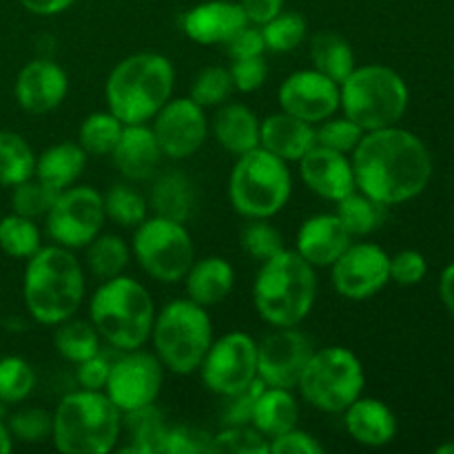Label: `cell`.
<instances>
[{
	"mask_svg": "<svg viewBox=\"0 0 454 454\" xmlns=\"http://www.w3.org/2000/svg\"><path fill=\"white\" fill-rule=\"evenodd\" d=\"M350 162L357 189L386 207L411 202L433 177L428 146L397 124L364 133Z\"/></svg>",
	"mask_w": 454,
	"mask_h": 454,
	"instance_id": "cell-1",
	"label": "cell"
},
{
	"mask_svg": "<svg viewBox=\"0 0 454 454\" xmlns=\"http://www.w3.org/2000/svg\"><path fill=\"white\" fill-rule=\"evenodd\" d=\"M84 270L71 248L49 244L27 260L22 300L31 317L43 326H58L80 310L84 301Z\"/></svg>",
	"mask_w": 454,
	"mask_h": 454,
	"instance_id": "cell-2",
	"label": "cell"
},
{
	"mask_svg": "<svg viewBox=\"0 0 454 454\" xmlns=\"http://www.w3.org/2000/svg\"><path fill=\"white\" fill-rule=\"evenodd\" d=\"M176 69L167 56L140 51L111 69L105 84L106 109L122 124H146L173 98Z\"/></svg>",
	"mask_w": 454,
	"mask_h": 454,
	"instance_id": "cell-3",
	"label": "cell"
},
{
	"mask_svg": "<svg viewBox=\"0 0 454 454\" xmlns=\"http://www.w3.org/2000/svg\"><path fill=\"white\" fill-rule=\"evenodd\" d=\"M317 297V278L297 251H279L262 262L253 282V306L273 328L300 326L310 315Z\"/></svg>",
	"mask_w": 454,
	"mask_h": 454,
	"instance_id": "cell-4",
	"label": "cell"
},
{
	"mask_svg": "<svg viewBox=\"0 0 454 454\" xmlns=\"http://www.w3.org/2000/svg\"><path fill=\"white\" fill-rule=\"evenodd\" d=\"M89 322L111 348L127 353L151 340L155 304L146 286L129 275L102 279L89 301Z\"/></svg>",
	"mask_w": 454,
	"mask_h": 454,
	"instance_id": "cell-5",
	"label": "cell"
},
{
	"mask_svg": "<svg viewBox=\"0 0 454 454\" xmlns=\"http://www.w3.org/2000/svg\"><path fill=\"white\" fill-rule=\"evenodd\" d=\"M51 442L65 454H106L118 446L122 412L105 390L69 393L53 412Z\"/></svg>",
	"mask_w": 454,
	"mask_h": 454,
	"instance_id": "cell-6",
	"label": "cell"
},
{
	"mask_svg": "<svg viewBox=\"0 0 454 454\" xmlns=\"http://www.w3.org/2000/svg\"><path fill=\"white\" fill-rule=\"evenodd\" d=\"M408 84L386 65L355 67L340 82V109L364 131L395 127L408 109Z\"/></svg>",
	"mask_w": 454,
	"mask_h": 454,
	"instance_id": "cell-7",
	"label": "cell"
},
{
	"mask_svg": "<svg viewBox=\"0 0 454 454\" xmlns=\"http://www.w3.org/2000/svg\"><path fill=\"white\" fill-rule=\"evenodd\" d=\"M293 176L288 162L255 146L238 155L229 177V200L235 213L247 220H270L288 204Z\"/></svg>",
	"mask_w": 454,
	"mask_h": 454,
	"instance_id": "cell-8",
	"label": "cell"
},
{
	"mask_svg": "<svg viewBox=\"0 0 454 454\" xmlns=\"http://www.w3.org/2000/svg\"><path fill=\"white\" fill-rule=\"evenodd\" d=\"M155 357L173 375L200 371L204 355L213 344V322L207 309L195 301L173 300L155 313L151 331Z\"/></svg>",
	"mask_w": 454,
	"mask_h": 454,
	"instance_id": "cell-9",
	"label": "cell"
},
{
	"mask_svg": "<svg viewBox=\"0 0 454 454\" xmlns=\"http://www.w3.org/2000/svg\"><path fill=\"white\" fill-rule=\"evenodd\" d=\"M366 372L357 355L344 346L313 350L300 377L301 399L328 415H341L364 395Z\"/></svg>",
	"mask_w": 454,
	"mask_h": 454,
	"instance_id": "cell-10",
	"label": "cell"
},
{
	"mask_svg": "<svg viewBox=\"0 0 454 454\" xmlns=\"http://www.w3.org/2000/svg\"><path fill=\"white\" fill-rule=\"evenodd\" d=\"M131 255L155 282L176 284L184 279L195 262V247L186 224L151 215L136 226Z\"/></svg>",
	"mask_w": 454,
	"mask_h": 454,
	"instance_id": "cell-11",
	"label": "cell"
},
{
	"mask_svg": "<svg viewBox=\"0 0 454 454\" xmlns=\"http://www.w3.org/2000/svg\"><path fill=\"white\" fill-rule=\"evenodd\" d=\"M106 222L105 200L89 184H74L60 191L44 215V231L53 244L75 251L102 233Z\"/></svg>",
	"mask_w": 454,
	"mask_h": 454,
	"instance_id": "cell-12",
	"label": "cell"
},
{
	"mask_svg": "<svg viewBox=\"0 0 454 454\" xmlns=\"http://www.w3.org/2000/svg\"><path fill=\"white\" fill-rule=\"evenodd\" d=\"M200 375L204 386L217 397L247 388L257 380V341L242 331L213 340L200 364Z\"/></svg>",
	"mask_w": 454,
	"mask_h": 454,
	"instance_id": "cell-13",
	"label": "cell"
},
{
	"mask_svg": "<svg viewBox=\"0 0 454 454\" xmlns=\"http://www.w3.org/2000/svg\"><path fill=\"white\" fill-rule=\"evenodd\" d=\"M164 386V366L155 353L127 350L122 357L111 362L105 395L122 415L151 406L160 397Z\"/></svg>",
	"mask_w": 454,
	"mask_h": 454,
	"instance_id": "cell-14",
	"label": "cell"
},
{
	"mask_svg": "<svg viewBox=\"0 0 454 454\" xmlns=\"http://www.w3.org/2000/svg\"><path fill=\"white\" fill-rule=\"evenodd\" d=\"M331 270L333 286L344 300H371L390 282V255L380 244L350 242Z\"/></svg>",
	"mask_w": 454,
	"mask_h": 454,
	"instance_id": "cell-15",
	"label": "cell"
},
{
	"mask_svg": "<svg viewBox=\"0 0 454 454\" xmlns=\"http://www.w3.org/2000/svg\"><path fill=\"white\" fill-rule=\"evenodd\" d=\"M313 350L310 340L297 326L273 328L257 341V377L264 386L295 390Z\"/></svg>",
	"mask_w": 454,
	"mask_h": 454,
	"instance_id": "cell-16",
	"label": "cell"
},
{
	"mask_svg": "<svg viewBox=\"0 0 454 454\" xmlns=\"http://www.w3.org/2000/svg\"><path fill=\"white\" fill-rule=\"evenodd\" d=\"M207 109L191 98H171L153 115V133L164 158L186 160L198 153L208 136Z\"/></svg>",
	"mask_w": 454,
	"mask_h": 454,
	"instance_id": "cell-17",
	"label": "cell"
},
{
	"mask_svg": "<svg viewBox=\"0 0 454 454\" xmlns=\"http://www.w3.org/2000/svg\"><path fill=\"white\" fill-rule=\"evenodd\" d=\"M278 102L286 114L319 124L340 111V84L317 69H301L279 84Z\"/></svg>",
	"mask_w": 454,
	"mask_h": 454,
	"instance_id": "cell-18",
	"label": "cell"
},
{
	"mask_svg": "<svg viewBox=\"0 0 454 454\" xmlns=\"http://www.w3.org/2000/svg\"><path fill=\"white\" fill-rule=\"evenodd\" d=\"M13 93L22 111L31 115L51 114L69 93V75L49 58L27 62L18 74Z\"/></svg>",
	"mask_w": 454,
	"mask_h": 454,
	"instance_id": "cell-19",
	"label": "cell"
},
{
	"mask_svg": "<svg viewBox=\"0 0 454 454\" xmlns=\"http://www.w3.org/2000/svg\"><path fill=\"white\" fill-rule=\"evenodd\" d=\"M301 182L326 202H340L357 189L350 155L315 145L300 160Z\"/></svg>",
	"mask_w": 454,
	"mask_h": 454,
	"instance_id": "cell-20",
	"label": "cell"
},
{
	"mask_svg": "<svg viewBox=\"0 0 454 454\" xmlns=\"http://www.w3.org/2000/svg\"><path fill=\"white\" fill-rule=\"evenodd\" d=\"M109 158L124 180L145 182L155 176L164 155L153 129L146 124H124Z\"/></svg>",
	"mask_w": 454,
	"mask_h": 454,
	"instance_id": "cell-21",
	"label": "cell"
},
{
	"mask_svg": "<svg viewBox=\"0 0 454 454\" xmlns=\"http://www.w3.org/2000/svg\"><path fill=\"white\" fill-rule=\"evenodd\" d=\"M353 242L337 213H317L301 222L295 251L315 269H331L333 262Z\"/></svg>",
	"mask_w": 454,
	"mask_h": 454,
	"instance_id": "cell-22",
	"label": "cell"
},
{
	"mask_svg": "<svg viewBox=\"0 0 454 454\" xmlns=\"http://www.w3.org/2000/svg\"><path fill=\"white\" fill-rule=\"evenodd\" d=\"M248 25L242 4L233 0H208L195 4L182 18L186 38L198 44H224L238 29Z\"/></svg>",
	"mask_w": 454,
	"mask_h": 454,
	"instance_id": "cell-23",
	"label": "cell"
},
{
	"mask_svg": "<svg viewBox=\"0 0 454 454\" xmlns=\"http://www.w3.org/2000/svg\"><path fill=\"white\" fill-rule=\"evenodd\" d=\"M260 146L284 162H300L315 146V124L279 109L260 122Z\"/></svg>",
	"mask_w": 454,
	"mask_h": 454,
	"instance_id": "cell-24",
	"label": "cell"
},
{
	"mask_svg": "<svg viewBox=\"0 0 454 454\" xmlns=\"http://www.w3.org/2000/svg\"><path fill=\"white\" fill-rule=\"evenodd\" d=\"M344 426L350 437L368 448H381L390 443L397 434V417L375 397H359L346 408Z\"/></svg>",
	"mask_w": 454,
	"mask_h": 454,
	"instance_id": "cell-25",
	"label": "cell"
},
{
	"mask_svg": "<svg viewBox=\"0 0 454 454\" xmlns=\"http://www.w3.org/2000/svg\"><path fill=\"white\" fill-rule=\"evenodd\" d=\"M213 136L231 155H244L260 146V118L242 102H224L213 118Z\"/></svg>",
	"mask_w": 454,
	"mask_h": 454,
	"instance_id": "cell-26",
	"label": "cell"
},
{
	"mask_svg": "<svg viewBox=\"0 0 454 454\" xmlns=\"http://www.w3.org/2000/svg\"><path fill=\"white\" fill-rule=\"evenodd\" d=\"M182 282L186 286V297L208 309V306L220 304L231 295L235 286V270L224 257L208 255L202 260H195Z\"/></svg>",
	"mask_w": 454,
	"mask_h": 454,
	"instance_id": "cell-27",
	"label": "cell"
},
{
	"mask_svg": "<svg viewBox=\"0 0 454 454\" xmlns=\"http://www.w3.org/2000/svg\"><path fill=\"white\" fill-rule=\"evenodd\" d=\"M84 167H87V153L78 142H58L35 158L34 177L60 193L78 182Z\"/></svg>",
	"mask_w": 454,
	"mask_h": 454,
	"instance_id": "cell-28",
	"label": "cell"
},
{
	"mask_svg": "<svg viewBox=\"0 0 454 454\" xmlns=\"http://www.w3.org/2000/svg\"><path fill=\"white\" fill-rule=\"evenodd\" d=\"M146 200L153 215L186 224L195 211V186L184 173L164 171L153 180Z\"/></svg>",
	"mask_w": 454,
	"mask_h": 454,
	"instance_id": "cell-29",
	"label": "cell"
},
{
	"mask_svg": "<svg viewBox=\"0 0 454 454\" xmlns=\"http://www.w3.org/2000/svg\"><path fill=\"white\" fill-rule=\"evenodd\" d=\"M297 421H300V403L293 390L264 386L251 417L253 428L260 430L270 442L273 437L295 428Z\"/></svg>",
	"mask_w": 454,
	"mask_h": 454,
	"instance_id": "cell-30",
	"label": "cell"
},
{
	"mask_svg": "<svg viewBox=\"0 0 454 454\" xmlns=\"http://www.w3.org/2000/svg\"><path fill=\"white\" fill-rule=\"evenodd\" d=\"M310 62L313 69L331 78L333 82H344L350 71L357 67L355 51L344 35L335 31H319L310 40Z\"/></svg>",
	"mask_w": 454,
	"mask_h": 454,
	"instance_id": "cell-31",
	"label": "cell"
},
{
	"mask_svg": "<svg viewBox=\"0 0 454 454\" xmlns=\"http://www.w3.org/2000/svg\"><path fill=\"white\" fill-rule=\"evenodd\" d=\"M386 208H388L386 204L377 202L371 195L355 189L353 193L337 202L335 213L350 233V238H366L386 224Z\"/></svg>",
	"mask_w": 454,
	"mask_h": 454,
	"instance_id": "cell-32",
	"label": "cell"
},
{
	"mask_svg": "<svg viewBox=\"0 0 454 454\" xmlns=\"http://www.w3.org/2000/svg\"><path fill=\"white\" fill-rule=\"evenodd\" d=\"M100 333L91 322H84V319L71 317L58 324L56 335H53V346H56L58 355L74 366L100 353Z\"/></svg>",
	"mask_w": 454,
	"mask_h": 454,
	"instance_id": "cell-33",
	"label": "cell"
},
{
	"mask_svg": "<svg viewBox=\"0 0 454 454\" xmlns=\"http://www.w3.org/2000/svg\"><path fill=\"white\" fill-rule=\"evenodd\" d=\"M35 173V153L16 131H0V184L16 186Z\"/></svg>",
	"mask_w": 454,
	"mask_h": 454,
	"instance_id": "cell-34",
	"label": "cell"
},
{
	"mask_svg": "<svg viewBox=\"0 0 454 454\" xmlns=\"http://www.w3.org/2000/svg\"><path fill=\"white\" fill-rule=\"evenodd\" d=\"M84 248H87L89 270L100 279L122 275L131 262V247L120 235L114 233H100Z\"/></svg>",
	"mask_w": 454,
	"mask_h": 454,
	"instance_id": "cell-35",
	"label": "cell"
},
{
	"mask_svg": "<svg viewBox=\"0 0 454 454\" xmlns=\"http://www.w3.org/2000/svg\"><path fill=\"white\" fill-rule=\"evenodd\" d=\"M122 417L127 419V428L131 433L133 442L129 450L142 454H162L168 424L162 412L155 408V403L140 408V411L127 412Z\"/></svg>",
	"mask_w": 454,
	"mask_h": 454,
	"instance_id": "cell-36",
	"label": "cell"
},
{
	"mask_svg": "<svg viewBox=\"0 0 454 454\" xmlns=\"http://www.w3.org/2000/svg\"><path fill=\"white\" fill-rule=\"evenodd\" d=\"M102 200H105L106 220L115 222L124 229H133V226H137L142 220L149 217V200L131 182L114 184L102 195Z\"/></svg>",
	"mask_w": 454,
	"mask_h": 454,
	"instance_id": "cell-37",
	"label": "cell"
},
{
	"mask_svg": "<svg viewBox=\"0 0 454 454\" xmlns=\"http://www.w3.org/2000/svg\"><path fill=\"white\" fill-rule=\"evenodd\" d=\"M124 124L106 111H93L82 120L78 129V145L82 146L87 155H109L122 133Z\"/></svg>",
	"mask_w": 454,
	"mask_h": 454,
	"instance_id": "cell-38",
	"label": "cell"
},
{
	"mask_svg": "<svg viewBox=\"0 0 454 454\" xmlns=\"http://www.w3.org/2000/svg\"><path fill=\"white\" fill-rule=\"evenodd\" d=\"M40 247H43L40 229L31 217L12 213V215L0 220V248L9 257L29 260Z\"/></svg>",
	"mask_w": 454,
	"mask_h": 454,
	"instance_id": "cell-39",
	"label": "cell"
},
{
	"mask_svg": "<svg viewBox=\"0 0 454 454\" xmlns=\"http://www.w3.org/2000/svg\"><path fill=\"white\" fill-rule=\"evenodd\" d=\"M264 35L266 51L288 53L300 47L306 38V18L297 12H279L269 22L260 25Z\"/></svg>",
	"mask_w": 454,
	"mask_h": 454,
	"instance_id": "cell-40",
	"label": "cell"
},
{
	"mask_svg": "<svg viewBox=\"0 0 454 454\" xmlns=\"http://www.w3.org/2000/svg\"><path fill=\"white\" fill-rule=\"evenodd\" d=\"M233 91L235 87L233 78H231V71L226 67L213 65L195 75L189 98L193 102H198L202 109H213V106H220L224 102H229Z\"/></svg>",
	"mask_w": 454,
	"mask_h": 454,
	"instance_id": "cell-41",
	"label": "cell"
},
{
	"mask_svg": "<svg viewBox=\"0 0 454 454\" xmlns=\"http://www.w3.org/2000/svg\"><path fill=\"white\" fill-rule=\"evenodd\" d=\"M211 454H270L269 439L247 426H224L211 437Z\"/></svg>",
	"mask_w": 454,
	"mask_h": 454,
	"instance_id": "cell-42",
	"label": "cell"
},
{
	"mask_svg": "<svg viewBox=\"0 0 454 454\" xmlns=\"http://www.w3.org/2000/svg\"><path fill=\"white\" fill-rule=\"evenodd\" d=\"M35 371L22 357L0 359V402L20 403L34 393Z\"/></svg>",
	"mask_w": 454,
	"mask_h": 454,
	"instance_id": "cell-43",
	"label": "cell"
},
{
	"mask_svg": "<svg viewBox=\"0 0 454 454\" xmlns=\"http://www.w3.org/2000/svg\"><path fill=\"white\" fill-rule=\"evenodd\" d=\"M364 129L350 118H326L324 122L315 124V145L326 146V149L340 151L344 155H353L357 145L364 137Z\"/></svg>",
	"mask_w": 454,
	"mask_h": 454,
	"instance_id": "cell-44",
	"label": "cell"
},
{
	"mask_svg": "<svg viewBox=\"0 0 454 454\" xmlns=\"http://www.w3.org/2000/svg\"><path fill=\"white\" fill-rule=\"evenodd\" d=\"M239 244H242L244 253L260 262V264L286 248L282 233L269 220H248V224L242 231V238H239Z\"/></svg>",
	"mask_w": 454,
	"mask_h": 454,
	"instance_id": "cell-45",
	"label": "cell"
},
{
	"mask_svg": "<svg viewBox=\"0 0 454 454\" xmlns=\"http://www.w3.org/2000/svg\"><path fill=\"white\" fill-rule=\"evenodd\" d=\"M12 208L18 215H25L35 220V217L47 215L51 208L53 200H56V191L49 189L47 184L38 180V177H29V180L20 182V184L12 186Z\"/></svg>",
	"mask_w": 454,
	"mask_h": 454,
	"instance_id": "cell-46",
	"label": "cell"
},
{
	"mask_svg": "<svg viewBox=\"0 0 454 454\" xmlns=\"http://www.w3.org/2000/svg\"><path fill=\"white\" fill-rule=\"evenodd\" d=\"M264 390V381L257 377L253 384H248L247 388L238 390V393H231L226 397H222L220 406V421L222 426H247L251 424L253 411H255V403L260 393Z\"/></svg>",
	"mask_w": 454,
	"mask_h": 454,
	"instance_id": "cell-47",
	"label": "cell"
},
{
	"mask_svg": "<svg viewBox=\"0 0 454 454\" xmlns=\"http://www.w3.org/2000/svg\"><path fill=\"white\" fill-rule=\"evenodd\" d=\"M53 417L43 408H25L12 415L9 419V433L12 437L20 439L25 443H40L51 437Z\"/></svg>",
	"mask_w": 454,
	"mask_h": 454,
	"instance_id": "cell-48",
	"label": "cell"
},
{
	"mask_svg": "<svg viewBox=\"0 0 454 454\" xmlns=\"http://www.w3.org/2000/svg\"><path fill=\"white\" fill-rule=\"evenodd\" d=\"M211 437L213 434L198 426H168L162 454H208Z\"/></svg>",
	"mask_w": 454,
	"mask_h": 454,
	"instance_id": "cell-49",
	"label": "cell"
},
{
	"mask_svg": "<svg viewBox=\"0 0 454 454\" xmlns=\"http://www.w3.org/2000/svg\"><path fill=\"white\" fill-rule=\"evenodd\" d=\"M231 78H233L235 91L253 93L264 87L269 80V62L264 56L244 58V60H233L229 67Z\"/></svg>",
	"mask_w": 454,
	"mask_h": 454,
	"instance_id": "cell-50",
	"label": "cell"
},
{
	"mask_svg": "<svg viewBox=\"0 0 454 454\" xmlns=\"http://www.w3.org/2000/svg\"><path fill=\"white\" fill-rule=\"evenodd\" d=\"M428 273L426 257L419 251H399L397 255L390 257V282L399 286H415Z\"/></svg>",
	"mask_w": 454,
	"mask_h": 454,
	"instance_id": "cell-51",
	"label": "cell"
},
{
	"mask_svg": "<svg viewBox=\"0 0 454 454\" xmlns=\"http://www.w3.org/2000/svg\"><path fill=\"white\" fill-rule=\"evenodd\" d=\"M224 51L229 53L231 62L233 60H244V58H255V56H264L266 51V43H264V35H262L260 25H244L242 29L235 31L224 44Z\"/></svg>",
	"mask_w": 454,
	"mask_h": 454,
	"instance_id": "cell-52",
	"label": "cell"
},
{
	"mask_svg": "<svg viewBox=\"0 0 454 454\" xmlns=\"http://www.w3.org/2000/svg\"><path fill=\"white\" fill-rule=\"evenodd\" d=\"M324 450L326 448L317 437H313L306 430H300L297 426L269 442L270 454H324Z\"/></svg>",
	"mask_w": 454,
	"mask_h": 454,
	"instance_id": "cell-53",
	"label": "cell"
},
{
	"mask_svg": "<svg viewBox=\"0 0 454 454\" xmlns=\"http://www.w3.org/2000/svg\"><path fill=\"white\" fill-rule=\"evenodd\" d=\"M109 371H111V362L98 353L75 366V380H78L80 388L84 390H105Z\"/></svg>",
	"mask_w": 454,
	"mask_h": 454,
	"instance_id": "cell-54",
	"label": "cell"
},
{
	"mask_svg": "<svg viewBox=\"0 0 454 454\" xmlns=\"http://www.w3.org/2000/svg\"><path fill=\"white\" fill-rule=\"evenodd\" d=\"M238 3L242 4L248 22L253 25H264L284 9V0H238Z\"/></svg>",
	"mask_w": 454,
	"mask_h": 454,
	"instance_id": "cell-55",
	"label": "cell"
},
{
	"mask_svg": "<svg viewBox=\"0 0 454 454\" xmlns=\"http://www.w3.org/2000/svg\"><path fill=\"white\" fill-rule=\"evenodd\" d=\"M18 3L35 16H58L67 12L75 0H18Z\"/></svg>",
	"mask_w": 454,
	"mask_h": 454,
	"instance_id": "cell-56",
	"label": "cell"
},
{
	"mask_svg": "<svg viewBox=\"0 0 454 454\" xmlns=\"http://www.w3.org/2000/svg\"><path fill=\"white\" fill-rule=\"evenodd\" d=\"M439 295H442L446 309L454 315V264L448 266L439 279Z\"/></svg>",
	"mask_w": 454,
	"mask_h": 454,
	"instance_id": "cell-57",
	"label": "cell"
},
{
	"mask_svg": "<svg viewBox=\"0 0 454 454\" xmlns=\"http://www.w3.org/2000/svg\"><path fill=\"white\" fill-rule=\"evenodd\" d=\"M12 448H13L12 433H9L7 426L0 421V454H9V452H12Z\"/></svg>",
	"mask_w": 454,
	"mask_h": 454,
	"instance_id": "cell-58",
	"label": "cell"
},
{
	"mask_svg": "<svg viewBox=\"0 0 454 454\" xmlns=\"http://www.w3.org/2000/svg\"><path fill=\"white\" fill-rule=\"evenodd\" d=\"M439 454H454V443H446V446L437 448Z\"/></svg>",
	"mask_w": 454,
	"mask_h": 454,
	"instance_id": "cell-59",
	"label": "cell"
}]
</instances>
